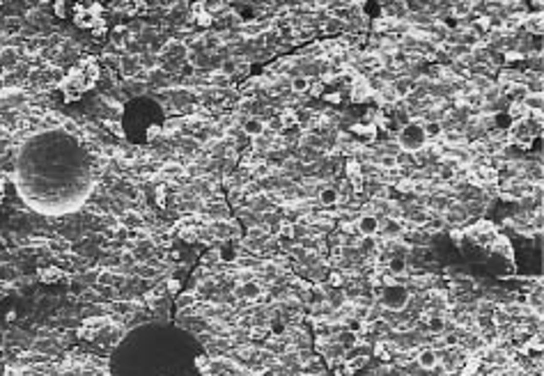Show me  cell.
<instances>
[{
	"mask_svg": "<svg viewBox=\"0 0 544 376\" xmlns=\"http://www.w3.org/2000/svg\"><path fill=\"white\" fill-rule=\"evenodd\" d=\"M379 223H381V220H379L377 216H372V213H361L358 220H356V232H358V236H377Z\"/></svg>",
	"mask_w": 544,
	"mask_h": 376,
	"instance_id": "obj_1",
	"label": "cell"
},
{
	"mask_svg": "<svg viewBox=\"0 0 544 376\" xmlns=\"http://www.w3.org/2000/svg\"><path fill=\"white\" fill-rule=\"evenodd\" d=\"M74 23L78 25V28H85V30H92V25H94V16L87 12V7L85 5H74Z\"/></svg>",
	"mask_w": 544,
	"mask_h": 376,
	"instance_id": "obj_2",
	"label": "cell"
},
{
	"mask_svg": "<svg viewBox=\"0 0 544 376\" xmlns=\"http://www.w3.org/2000/svg\"><path fill=\"white\" fill-rule=\"evenodd\" d=\"M120 69H122V74L127 76V78H133V76L140 74V58L138 55H124L120 60Z\"/></svg>",
	"mask_w": 544,
	"mask_h": 376,
	"instance_id": "obj_3",
	"label": "cell"
},
{
	"mask_svg": "<svg viewBox=\"0 0 544 376\" xmlns=\"http://www.w3.org/2000/svg\"><path fill=\"white\" fill-rule=\"evenodd\" d=\"M436 351L434 349H418V354H416V365L420 369H427L430 372L434 365H436Z\"/></svg>",
	"mask_w": 544,
	"mask_h": 376,
	"instance_id": "obj_4",
	"label": "cell"
},
{
	"mask_svg": "<svg viewBox=\"0 0 544 376\" xmlns=\"http://www.w3.org/2000/svg\"><path fill=\"white\" fill-rule=\"evenodd\" d=\"M120 223L127 227V230H131V232H133V230H140V227L145 225V218L138 213V211H124Z\"/></svg>",
	"mask_w": 544,
	"mask_h": 376,
	"instance_id": "obj_5",
	"label": "cell"
},
{
	"mask_svg": "<svg viewBox=\"0 0 544 376\" xmlns=\"http://www.w3.org/2000/svg\"><path fill=\"white\" fill-rule=\"evenodd\" d=\"M65 278V271H62L60 266H46V269H42L39 271V280L44 282V285H53V282H58V280Z\"/></svg>",
	"mask_w": 544,
	"mask_h": 376,
	"instance_id": "obj_6",
	"label": "cell"
},
{
	"mask_svg": "<svg viewBox=\"0 0 544 376\" xmlns=\"http://www.w3.org/2000/svg\"><path fill=\"white\" fill-rule=\"evenodd\" d=\"M507 115L512 117V122H526L528 120V115H530V110L526 108V104L510 101V105H507Z\"/></svg>",
	"mask_w": 544,
	"mask_h": 376,
	"instance_id": "obj_7",
	"label": "cell"
},
{
	"mask_svg": "<svg viewBox=\"0 0 544 376\" xmlns=\"http://www.w3.org/2000/svg\"><path fill=\"white\" fill-rule=\"evenodd\" d=\"M522 28H523V30H528V32H537V35H542V14L528 12V14H526V19H523V23H522Z\"/></svg>",
	"mask_w": 544,
	"mask_h": 376,
	"instance_id": "obj_8",
	"label": "cell"
},
{
	"mask_svg": "<svg viewBox=\"0 0 544 376\" xmlns=\"http://www.w3.org/2000/svg\"><path fill=\"white\" fill-rule=\"evenodd\" d=\"M278 124H280V128H283V131H285V128L299 126V120H296V110H294V108H283V110H280V117H278Z\"/></svg>",
	"mask_w": 544,
	"mask_h": 376,
	"instance_id": "obj_9",
	"label": "cell"
},
{
	"mask_svg": "<svg viewBox=\"0 0 544 376\" xmlns=\"http://www.w3.org/2000/svg\"><path fill=\"white\" fill-rule=\"evenodd\" d=\"M317 202L322 204V207H335V202H338V190H335V186L322 188L317 195Z\"/></svg>",
	"mask_w": 544,
	"mask_h": 376,
	"instance_id": "obj_10",
	"label": "cell"
},
{
	"mask_svg": "<svg viewBox=\"0 0 544 376\" xmlns=\"http://www.w3.org/2000/svg\"><path fill=\"white\" fill-rule=\"evenodd\" d=\"M246 136L250 138H257V136H262L264 133V122L262 120H257V117H250L248 122H243V128H241Z\"/></svg>",
	"mask_w": 544,
	"mask_h": 376,
	"instance_id": "obj_11",
	"label": "cell"
},
{
	"mask_svg": "<svg viewBox=\"0 0 544 376\" xmlns=\"http://www.w3.org/2000/svg\"><path fill=\"white\" fill-rule=\"evenodd\" d=\"M239 296H241V298H248V301H260L262 287L257 285V282H246V285H241V289H239Z\"/></svg>",
	"mask_w": 544,
	"mask_h": 376,
	"instance_id": "obj_12",
	"label": "cell"
},
{
	"mask_svg": "<svg viewBox=\"0 0 544 376\" xmlns=\"http://www.w3.org/2000/svg\"><path fill=\"white\" fill-rule=\"evenodd\" d=\"M276 236L278 239H294L296 236V225L292 220H280L276 227Z\"/></svg>",
	"mask_w": 544,
	"mask_h": 376,
	"instance_id": "obj_13",
	"label": "cell"
},
{
	"mask_svg": "<svg viewBox=\"0 0 544 376\" xmlns=\"http://www.w3.org/2000/svg\"><path fill=\"white\" fill-rule=\"evenodd\" d=\"M310 87V78H305V76H294L292 78V92H294L296 97H301V94H305Z\"/></svg>",
	"mask_w": 544,
	"mask_h": 376,
	"instance_id": "obj_14",
	"label": "cell"
},
{
	"mask_svg": "<svg viewBox=\"0 0 544 376\" xmlns=\"http://www.w3.org/2000/svg\"><path fill=\"white\" fill-rule=\"evenodd\" d=\"M450 14L455 16V19H464V16H469L471 14V2H455V5H450Z\"/></svg>",
	"mask_w": 544,
	"mask_h": 376,
	"instance_id": "obj_15",
	"label": "cell"
},
{
	"mask_svg": "<svg viewBox=\"0 0 544 376\" xmlns=\"http://www.w3.org/2000/svg\"><path fill=\"white\" fill-rule=\"evenodd\" d=\"M345 174H347V179L358 177V174H361V161H356V158L349 156L347 158V166H345Z\"/></svg>",
	"mask_w": 544,
	"mask_h": 376,
	"instance_id": "obj_16",
	"label": "cell"
},
{
	"mask_svg": "<svg viewBox=\"0 0 544 376\" xmlns=\"http://www.w3.org/2000/svg\"><path fill=\"white\" fill-rule=\"evenodd\" d=\"M338 234H342V236H354L356 232V223L354 220H340L338 223Z\"/></svg>",
	"mask_w": 544,
	"mask_h": 376,
	"instance_id": "obj_17",
	"label": "cell"
},
{
	"mask_svg": "<svg viewBox=\"0 0 544 376\" xmlns=\"http://www.w3.org/2000/svg\"><path fill=\"white\" fill-rule=\"evenodd\" d=\"M106 32H108L106 19H97V21H94V25H92V37L101 39V37H106Z\"/></svg>",
	"mask_w": 544,
	"mask_h": 376,
	"instance_id": "obj_18",
	"label": "cell"
},
{
	"mask_svg": "<svg viewBox=\"0 0 544 376\" xmlns=\"http://www.w3.org/2000/svg\"><path fill=\"white\" fill-rule=\"evenodd\" d=\"M324 87H326V85L322 83V81H317V78L312 81V78H310V87H308V92H305V94L317 99V97H322V94H324Z\"/></svg>",
	"mask_w": 544,
	"mask_h": 376,
	"instance_id": "obj_19",
	"label": "cell"
},
{
	"mask_svg": "<svg viewBox=\"0 0 544 376\" xmlns=\"http://www.w3.org/2000/svg\"><path fill=\"white\" fill-rule=\"evenodd\" d=\"M193 19H196V23L200 25V28H209V25L214 23V16H212V12H209V9H204V12L196 14Z\"/></svg>",
	"mask_w": 544,
	"mask_h": 376,
	"instance_id": "obj_20",
	"label": "cell"
},
{
	"mask_svg": "<svg viewBox=\"0 0 544 376\" xmlns=\"http://www.w3.org/2000/svg\"><path fill=\"white\" fill-rule=\"evenodd\" d=\"M154 195H156L154 200H156V204H159V207H166V204H168V197H166L168 195V186H166V184H159V186H156V190H154Z\"/></svg>",
	"mask_w": 544,
	"mask_h": 376,
	"instance_id": "obj_21",
	"label": "cell"
},
{
	"mask_svg": "<svg viewBox=\"0 0 544 376\" xmlns=\"http://www.w3.org/2000/svg\"><path fill=\"white\" fill-rule=\"evenodd\" d=\"M326 280H328V285L335 287V289H342V285H345V275H342L340 271H331L326 275Z\"/></svg>",
	"mask_w": 544,
	"mask_h": 376,
	"instance_id": "obj_22",
	"label": "cell"
},
{
	"mask_svg": "<svg viewBox=\"0 0 544 376\" xmlns=\"http://www.w3.org/2000/svg\"><path fill=\"white\" fill-rule=\"evenodd\" d=\"M395 188L400 190V193H404V195H411V188H413V179L411 177H402L397 184H395Z\"/></svg>",
	"mask_w": 544,
	"mask_h": 376,
	"instance_id": "obj_23",
	"label": "cell"
},
{
	"mask_svg": "<svg viewBox=\"0 0 544 376\" xmlns=\"http://www.w3.org/2000/svg\"><path fill=\"white\" fill-rule=\"evenodd\" d=\"M503 60H505V62H522L523 60V51L505 48V51H503Z\"/></svg>",
	"mask_w": 544,
	"mask_h": 376,
	"instance_id": "obj_24",
	"label": "cell"
},
{
	"mask_svg": "<svg viewBox=\"0 0 544 376\" xmlns=\"http://www.w3.org/2000/svg\"><path fill=\"white\" fill-rule=\"evenodd\" d=\"M266 333H269V326H253L248 335H250V339H264Z\"/></svg>",
	"mask_w": 544,
	"mask_h": 376,
	"instance_id": "obj_25",
	"label": "cell"
},
{
	"mask_svg": "<svg viewBox=\"0 0 544 376\" xmlns=\"http://www.w3.org/2000/svg\"><path fill=\"white\" fill-rule=\"evenodd\" d=\"M269 331H271L273 335H278V337H283V335L287 333V326L283 324V321H278V319H276V321H271V324H269Z\"/></svg>",
	"mask_w": 544,
	"mask_h": 376,
	"instance_id": "obj_26",
	"label": "cell"
},
{
	"mask_svg": "<svg viewBox=\"0 0 544 376\" xmlns=\"http://www.w3.org/2000/svg\"><path fill=\"white\" fill-rule=\"evenodd\" d=\"M179 308H191V305H193V303H196V293L193 292H189V293H181L179 296Z\"/></svg>",
	"mask_w": 544,
	"mask_h": 376,
	"instance_id": "obj_27",
	"label": "cell"
},
{
	"mask_svg": "<svg viewBox=\"0 0 544 376\" xmlns=\"http://www.w3.org/2000/svg\"><path fill=\"white\" fill-rule=\"evenodd\" d=\"M76 335H78L81 339H87V342H90V339H94V337H97V331H92V328H87V326H81Z\"/></svg>",
	"mask_w": 544,
	"mask_h": 376,
	"instance_id": "obj_28",
	"label": "cell"
},
{
	"mask_svg": "<svg viewBox=\"0 0 544 376\" xmlns=\"http://www.w3.org/2000/svg\"><path fill=\"white\" fill-rule=\"evenodd\" d=\"M324 101H326V104H331V105H338L342 101V92L340 90L328 92V94H324Z\"/></svg>",
	"mask_w": 544,
	"mask_h": 376,
	"instance_id": "obj_29",
	"label": "cell"
},
{
	"mask_svg": "<svg viewBox=\"0 0 544 376\" xmlns=\"http://www.w3.org/2000/svg\"><path fill=\"white\" fill-rule=\"evenodd\" d=\"M106 128L108 131H113V133H117V136H124V131H122V126H120V122H113V120H106Z\"/></svg>",
	"mask_w": 544,
	"mask_h": 376,
	"instance_id": "obj_30",
	"label": "cell"
},
{
	"mask_svg": "<svg viewBox=\"0 0 544 376\" xmlns=\"http://www.w3.org/2000/svg\"><path fill=\"white\" fill-rule=\"evenodd\" d=\"M450 239H453V243H457V246H461V241H464V230H450Z\"/></svg>",
	"mask_w": 544,
	"mask_h": 376,
	"instance_id": "obj_31",
	"label": "cell"
},
{
	"mask_svg": "<svg viewBox=\"0 0 544 376\" xmlns=\"http://www.w3.org/2000/svg\"><path fill=\"white\" fill-rule=\"evenodd\" d=\"M179 287H181V285H179V280H177V278H170V280L166 282V289H168L170 293H179Z\"/></svg>",
	"mask_w": 544,
	"mask_h": 376,
	"instance_id": "obj_32",
	"label": "cell"
},
{
	"mask_svg": "<svg viewBox=\"0 0 544 376\" xmlns=\"http://www.w3.org/2000/svg\"><path fill=\"white\" fill-rule=\"evenodd\" d=\"M161 131H163L161 126H150L147 128V140H156L161 136Z\"/></svg>",
	"mask_w": 544,
	"mask_h": 376,
	"instance_id": "obj_33",
	"label": "cell"
},
{
	"mask_svg": "<svg viewBox=\"0 0 544 376\" xmlns=\"http://www.w3.org/2000/svg\"><path fill=\"white\" fill-rule=\"evenodd\" d=\"M53 9H55V14L60 16V19H65V16H67V5H65V2H55Z\"/></svg>",
	"mask_w": 544,
	"mask_h": 376,
	"instance_id": "obj_34",
	"label": "cell"
},
{
	"mask_svg": "<svg viewBox=\"0 0 544 376\" xmlns=\"http://www.w3.org/2000/svg\"><path fill=\"white\" fill-rule=\"evenodd\" d=\"M108 282H113V273L104 271L101 275H99V285H108Z\"/></svg>",
	"mask_w": 544,
	"mask_h": 376,
	"instance_id": "obj_35",
	"label": "cell"
},
{
	"mask_svg": "<svg viewBox=\"0 0 544 376\" xmlns=\"http://www.w3.org/2000/svg\"><path fill=\"white\" fill-rule=\"evenodd\" d=\"M5 376H21V369H16V367H12V365H7V367H5Z\"/></svg>",
	"mask_w": 544,
	"mask_h": 376,
	"instance_id": "obj_36",
	"label": "cell"
},
{
	"mask_svg": "<svg viewBox=\"0 0 544 376\" xmlns=\"http://www.w3.org/2000/svg\"><path fill=\"white\" fill-rule=\"evenodd\" d=\"M9 282H2V280H0V296H5V293H9Z\"/></svg>",
	"mask_w": 544,
	"mask_h": 376,
	"instance_id": "obj_37",
	"label": "cell"
},
{
	"mask_svg": "<svg viewBox=\"0 0 544 376\" xmlns=\"http://www.w3.org/2000/svg\"><path fill=\"white\" fill-rule=\"evenodd\" d=\"M351 131H354V133H365V124H354Z\"/></svg>",
	"mask_w": 544,
	"mask_h": 376,
	"instance_id": "obj_38",
	"label": "cell"
},
{
	"mask_svg": "<svg viewBox=\"0 0 544 376\" xmlns=\"http://www.w3.org/2000/svg\"><path fill=\"white\" fill-rule=\"evenodd\" d=\"M14 319H16V312H14V310H12V312H7V321H14Z\"/></svg>",
	"mask_w": 544,
	"mask_h": 376,
	"instance_id": "obj_39",
	"label": "cell"
},
{
	"mask_svg": "<svg viewBox=\"0 0 544 376\" xmlns=\"http://www.w3.org/2000/svg\"><path fill=\"white\" fill-rule=\"evenodd\" d=\"M335 376H347V374H345L342 369H338V372H335Z\"/></svg>",
	"mask_w": 544,
	"mask_h": 376,
	"instance_id": "obj_40",
	"label": "cell"
}]
</instances>
